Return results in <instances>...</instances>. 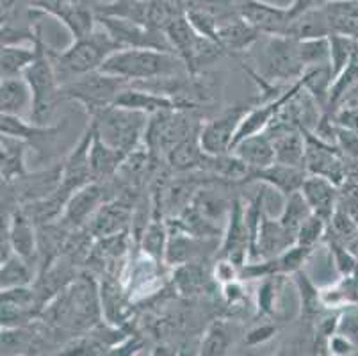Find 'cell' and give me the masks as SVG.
<instances>
[{
  "label": "cell",
  "instance_id": "9c48e42d",
  "mask_svg": "<svg viewBox=\"0 0 358 356\" xmlns=\"http://www.w3.org/2000/svg\"><path fill=\"white\" fill-rule=\"evenodd\" d=\"M96 15L122 16L155 31L166 32L169 24L185 9L177 8L168 0H109L95 4Z\"/></svg>",
  "mask_w": 358,
  "mask_h": 356
},
{
  "label": "cell",
  "instance_id": "d6a6232c",
  "mask_svg": "<svg viewBox=\"0 0 358 356\" xmlns=\"http://www.w3.org/2000/svg\"><path fill=\"white\" fill-rule=\"evenodd\" d=\"M40 34V32H38ZM38 38V36H36ZM38 55V45L31 43L29 47L18 45H2V57H0V75L8 77H24L25 70L32 64Z\"/></svg>",
  "mask_w": 358,
  "mask_h": 356
},
{
  "label": "cell",
  "instance_id": "f1b7e54d",
  "mask_svg": "<svg viewBox=\"0 0 358 356\" xmlns=\"http://www.w3.org/2000/svg\"><path fill=\"white\" fill-rule=\"evenodd\" d=\"M289 38L294 39H319L330 38L331 29L323 6H315L291 20L287 31Z\"/></svg>",
  "mask_w": 358,
  "mask_h": 356
},
{
  "label": "cell",
  "instance_id": "5b68a950",
  "mask_svg": "<svg viewBox=\"0 0 358 356\" xmlns=\"http://www.w3.org/2000/svg\"><path fill=\"white\" fill-rule=\"evenodd\" d=\"M166 36L173 52L184 61L191 75H198L203 68L214 64L221 55L227 54L217 41L198 32L185 13L178 15L169 24V27L166 29Z\"/></svg>",
  "mask_w": 358,
  "mask_h": 356
},
{
  "label": "cell",
  "instance_id": "d590c367",
  "mask_svg": "<svg viewBox=\"0 0 358 356\" xmlns=\"http://www.w3.org/2000/svg\"><path fill=\"white\" fill-rule=\"evenodd\" d=\"M312 214H314V212H312L310 205L305 200V196L301 194V191H296L287 196L284 211H282L278 220L280 223L284 225L285 230L296 239V235H298V230L301 228V225H303Z\"/></svg>",
  "mask_w": 358,
  "mask_h": 356
},
{
  "label": "cell",
  "instance_id": "7bdbcfd3",
  "mask_svg": "<svg viewBox=\"0 0 358 356\" xmlns=\"http://www.w3.org/2000/svg\"><path fill=\"white\" fill-rule=\"evenodd\" d=\"M327 234H328V221H324L323 218H319L317 214H312L298 230V235H296V244H301V246H307V248H315V244L321 243V241L327 237Z\"/></svg>",
  "mask_w": 358,
  "mask_h": 356
},
{
  "label": "cell",
  "instance_id": "ffe728a7",
  "mask_svg": "<svg viewBox=\"0 0 358 356\" xmlns=\"http://www.w3.org/2000/svg\"><path fill=\"white\" fill-rule=\"evenodd\" d=\"M64 122L57 125H41V123H27L22 116H13V114H2L0 116V132L6 136L18 137L22 141L29 143L32 150L38 153H43L48 150L55 137L63 130Z\"/></svg>",
  "mask_w": 358,
  "mask_h": 356
},
{
  "label": "cell",
  "instance_id": "7c38bea8",
  "mask_svg": "<svg viewBox=\"0 0 358 356\" xmlns=\"http://www.w3.org/2000/svg\"><path fill=\"white\" fill-rule=\"evenodd\" d=\"M303 130V129H301ZM305 134V169L310 175L324 176L338 187L346 182V155L341 152L337 145L323 141L310 130H303Z\"/></svg>",
  "mask_w": 358,
  "mask_h": 356
},
{
  "label": "cell",
  "instance_id": "836d02e7",
  "mask_svg": "<svg viewBox=\"0 0 358 356\" xmlns=\"http://www.w3.org/2000/svg\"><path fill=\"white\" fill-rule=\"evenodd\" d=\"M292 278H294V285L299 296V312H301V318H305L307 321L319 318L324 312V306L321 303V294H319L317 287L312 283V280L301 269L296 271L292 274Z\"/></svg>",
  "mask_w": 358,
  "mask_h": 356
},
{
  "label": "cell",
  "instance_id": "ba28073f",
  "mask_svg": "<svg viewBox=\"0 0 358 356\" xmlns=\"http://www.w3.org/2000/svg\"><path fill=\"white\" fill-rule=\"evenodd\" d=\"M200 129L201 123L194 116V111H164L150 116L143 143L154 155L166 159L175 146L200 132Z\"/></svg>",
  "mask_w": 358,
  "mask_h": 356
},
{
  "label": "cell",
  "instance_id": "1f68e13d",
  "mask_svg": "<svg viewBox=\"0 0 358 356\" xmlns=\"http://www.w3.org/2000/svg\"><path fill=\"white\" fill-rule=\"evenodd\" d=\"M321 294V303L324 310H341L348 308L358 303V273L350 276H341L335 283L327 285L324 289H319Z\"/></svg>",
  "mask_w": 358,
  "mask_h": 356
},
{
  "label": "cell",
  "instance_id": "681fc988",
  "mask_svg": "<svg viewBox=\"0 0 358 356\" xmlns=\"http://www.w3.org/2000/svg\"><path fill=\"white\" fill-rule=\"evenodd\" d=\"M315 6H319V0H294V2H292L287 9H289V15H291V20H292V18H296L298 15H301V13L315 8Z\"/></svg>",
  "mask_w": 358,
  "mask_h": 356
},
{
  "label": "cell",
  "instance_id": "277c9868",
  "mask_svg": "<svg viewBox=\"0 0 358 356\" xmlns=\"http://www.w3.org/2000/svg\"><path fill=\"white\" fill-rule=\"evenodd\" d=\"M148 122L150 114L118 106L107 107L91 118L96 136L109 146L125 153L134 152L139 145H143Z\"/></svg>",
  "mask_w": 358,
  "mask_h": 356
},
{
  "label": "cell",
  "instance_id": "f6af8a7d",
  "mask_svg": "<svg viewBox=\"0 0 358 356\" xmlns=\"http://www.w3.org/2000/svg\"><path fill=\"white\" fill-rule=\"evenodd\" d=\"M327 349L330 355L346 356V355H353L358 348L350 341V339L344 337V335H341V333H334V335L328 339Z\"/></svg>",
  "mask_w": 358,
  "mask_h": 356
},
{
  "label": "cell",
  "instance_id": "603a6c76",
  "mask_svg": "<svg viewBox=\"0 0 358 356\" xmlns=\"http://www.w3.org/2000/svg\"><path fill=\"white\" fill-rule=\"evenodd\" d=\"M307 175L308 173L305 168L289 166L284 164V162L275 161L273 164L266 166V168L252 171L250 178L264 182V184L269 185V187L275 189V191H278L280 194H284L287 198L292 192L301 191V185H303Z\"/></svg>",
  "mask_w": 358,
  "mask_h": 356
},
{
  "label": "cell",
  "instance_id": "74e56055",
  "mask_svg": "<svg viewBox=\"0 0 358 356\" xmlns=\"http://www.w3.org/2000/svg\"><path fill=\"white\" fill-rule=\"evenodd\" d=\"M232 346V333L229 325L223 321H214L203 333L200 346V355L205 356H220L227 355Z\"/></svg>",
  "mask_w": 358,
  "mask_h": 356
},
{
  "label": "cell",
  "instance_id": "ee69618b",
  "mask_svg": "<svg viewBox=\"0 0 358 356\" xmlns=\"http://www.w3.org/2000/svg\"><path fill=\"white\" fill-rule=\"evenodd\" d=\"M335 333H341L346 339H350L358 348V303L338 312L337 332Z\"/></svg>",
  "mask_w": 358,
  "mask_h": 356
},
{
  "label": "cell",
  "instance_id": "7a4b0ae2",
  "mask_svg": "<svg viewBox=\"0 0 358 356\" xmlns=\"http://www.w3.org/2000/svg\"><path fill=\"white\" fill-rule=\"evenodd\" d=\"M116 50H120L118 43L99 24L95 31L83 38L73 39L70 47H66L64 50L59 52L50 48V55L55 73L63 86L73 78L100 70L102 64L106 63V59L110 54H115Z\"/></svg>",
  "mask_w": 358,
  "mask_h": 356
},
{
  "label": "cell",
  "instance_id": "816d5d0a",
  "mask_svg": "<svg viewBox=\"0 0 358 356\" xmlns=\"http://www.w3.org/2000/svg\"><path fill=\"white\" fill-rule=\"evenodd\" d=\"M328 2H343V0H319V6L328 4Z\"/></svg>",
  "mask_w": 358,
  "mask_h": 356
},
{
  "label": "cell",
  "instance_id": "bcb514c9",
  "mask_svg": "<svg viewBox=\"0 0 358 356\" xmlns=\"http://www.w3.org/2000/svg\"><path fill=\"white\" fill-rule=\"evenodd\" d=\"M276 333V328L273 325H262V326H257V328L250 329L248 333H246V337H244V341H246V344L248 346H259V344H264V342H268L269 339H273V335Z\"/></svg>",
  "mask_w": 358,
  "mask_h": 356
},
{
  "label": "cell",
  "instance_id": "8d00e7d4",
  "mask_svg": "<svg viewBox=\"0 0 358 356\" xmlns=\"http://www.w3.org/2000/svg\"><path fill=\"white\" fill-rule=\"evenodd\" d=\"M173 283L182 296L193 298L205 289V271L196 260L175 267Z\"/></svg>",
  "mask_w": 358,
  "mask_h": 356
},
{
  "label": "cell",
  "instance_id": "7402d4cb",
  "mask_svg": "<svg viewBox=\"0 0 358 356\" xmlns=\"http://www.w3.org/2000/svg\"><path fill=\"white\" fill-rule=\"evenodd\" d=\"M301 194L305 196L312 212L330 223L331 215L338 207V185L319 175L308 173L301 185Z\"/></svg>",
  "mask_w": 358,
  "mask_h": 356
},
{
  "label": "cell",
  "instance_id": "f35d334b",
  "mask_svg": "<svg viewBox=\"0 0 358 356\" xmlns=\"http://www.w3.org/2000/svg\"><path fill=\"white\" fill-rule=\"evenodd\" d=\"M168 235L169 230L161 220H152L146 225L145 232H143V241H141V250L143 253L152 257V259L164 262V253H166V244H168Z\"/></svg>",
  "mask_w": 358,
  "mask_h": 356
},
{
  "label": "cell",
  "instance_id": "9a60e30c",
  "mask_svg": "<svg viewBox=\"0 0 358 356\" xmlns=\"http://www.w3.org/2000/svg\"><path fill=\"white\" fill-rule=\"evenodd\" d=\"M234 9L264 36H287L291 15L287 8L266 4L262 0H234Z\"/></svg>",
  "mask_w": 358,
  "mask_h": 356
},
{
  "label": "cell",
  "instance_id": "ac0fdd59",
  "mask_svg": "<svg viewBox=\"0 0 358 356\" xmlns=\"http://www.w3.org/2000/svg\"><path fill=\"white\" fill-rule=\"evenodd\" d=\"M2 232L8 235L9 244L16 255L27 262H36L40 257V237L36 234V221L24 207L16 208L9 220L2 223Z\"/></svg>",
  "mask_w": 358,
  "mask_h": 356
},
{
  "label": "cell",
  "instance_id": "8992f818",
  "mask_svg": "<svg viewBox=\"0 0 358 356\" xmlns=\"http://www.w3.org/2000/svg\"><path fill=\"white\" fill-rule=\"evenodd\" d=\"M130 83L115 75L103 73L102 70L77 77L61 86V100H71L86 109L90 118L96 116L107 107L115 106L116 98Z\"/></svg>",
  "mask_w": 358,
  "mask_h": 356
},
{
  "label": "cell",
  "instance_id": "2e32d148",
  "mask_svg": "<svg viewBox=\"0 0 358 356\" xmlns=\"http://www.w3.org/2000/svg\"><path fill=\"white\" fill-rule=\"evenodd\" d=\"M220 259H229L239 267L246 264L250 257V225L248 208H244L239 198L232 200L229 212V225L224 232L223 244L220 248Z\"/></svg>",
  "mask_w": 358,
  "mask_h": 356
},
{
  "label": "cell",
  "instance_id": "5bb4252c",
  "mask_svg": "<svg viewBox=\"0 0 358 356\" xmlns=\"http://www.w3.org/2000/svg\"><path fill=\"white\" fill-rule=\"evenodd\" d=\"M93 134H95V129H93V125L90 123L86 132L80 137V141L77 143V146H75V148L68 153L66 159L61 162V164H63V178H61L59 192L66 198V200L77 191V189L84 187V185L96 180L95 175H93V169H91L90 159Z\"/></svg>",
  "mask_w": 358,
  "mask_h": 356
},
{
  "label": "cell",
  "instance_id": "ab89813d",
  "mask_svg": "<svg viewBox=\"0 0 358 356\" xmlns=\"http://www.w3.org/2000/svg\"><path fill=\"white\" fill-rule=\"evenodd\" d=\"M284 285V274H273L262 278V283L257 290V308L264 315H275L278 308L280 294Z\"/></svg>",
  "mask_w": 358,
  "mask_h": 356
},
{
  "label": "cell",
  "instance_id": "f907efd6",
  "mask_svg": "<svg viewBox=\"0 0 358 356\" xmlns=\"http://www.w3.org/2000/svg\"><path fill=\"white\" fill-rule=\"evenodd\" d=\"M25 0H0V15H6V13H11L13 9H16L18 6L24 4Z\"/></svg>",
  "mask_w": 358,
  "mask_h": 356
},
{
  "label": "cell",
  "instance_id": "52a82bcc",
  "mask_svg": "<svg viewBox=\"0 0 358 356\" xmlns=\"http://www.w3.org/2000/svg\"><path fill=\"white\" fill-rule=\"evenodd\" d=\"M259 71L257 77L264 80H298L307 71L301 52H299V41L289 36H268L264 43L262 52L257 57Z\"/></svg>",
  "mask_w": 358,
  "mask_h": 356
},
{
  "label": "cell",
  "instance_id": "7dc6e473",
  "mask_svg": "<svg viewBox=\"0 0 358 356\" xmlns=\"http://www.w3.org/2000/svg\"><path fill=\"white\" fill-rule=\"evenodd\" d=\"M223 287V298L224 301H227V305H239V303L244 301V298H246V294H244V289H243V283H241V278L239 280H234V282H229L224 283Z\"/></svg>",
  "mask_w": 358,
  "mask_h": 356
},
{
  "label": "cell",
  "instance_id": "cb8c5ba5",
  "mask_svg": "<svg viewBox=\"0 0 358 356\" xmlns=\"http://www.w3.org/2000/svg\"><path fill=\"white\" fill-rule=\"evenodd\" d=\"M132 221V208L123 201H106L87 223L91 235L96 239L123 234Z\"/></svg>",
  "mask_w": 358,
  "mask_h": 356
},
{
  "label": "cell",
  "instance_id": "d6986e66",
  "mask_svg": "<svg viewBox=\"0 0 358 356\" xmlns=\"http://www.w3.org/2000/svg\"><path fill=\"white\" fill-rule=\"evenodd\" d=\"M107 201L106 187L102 182L95 180L84 187L77 189L73 194L68 198L63 211V221L70 228H80L91 221V218L96 214L100 207Z\"/></svg>",
  "mask_w": 358,
  "mask_h": 356
},
{
  "label": "cell",
  "instance_id": "60d3db41",
  "mask_svg": "<svg viewBox=\"0 0 358 356\" xmlns=\"http://www.w3.org/2000/svg\"><path fill=\"white\" fill-rule=\"evenodd\" d=\"M328 39H330V64L334 75L337 77L358 50V39L341 34H331Z\"/></svg>",
  "mask_w": 358,
  "mask_h": 356
},
{
  "label": "cell",
  "instance_id": "e0dca14e",
  "mask_svg": "<svg viewBox=\"0 0 358 356\" xmlns=\"http://www.w3.org/2000/svg\"><path fill=\"white\" fill-rule=\"evenodd\" d=\"M43 301L38 290L29 285L2 290V328H22L34 321Z\"/></svg>",
  "mask_w": 358,
  "mask_h": 356
},
{
  "label": "cell",
  "instance_id": "f546056e",
  "mask_svg": "<svg viewBox=\"0 0 358 356\" xmlns=\"http://www.w3.org/2000/svg\"><path fill=\"white\" fill-rule=\"evenodd\" d=\"M93 125V123H91ZM95 129V127H93ZM129 153L116 150L103 143L96 134H93V141H91L90 159H91V169L95 175L96 180H103L109 176H116L118 169L122 168L123 161L127 159Z\"/></svg>",
  "mask_w": 358,
  "mask_h": 356
},
{
  "label": "cell",
  "instance_id": "83f0119b",
  "mask_svg": "<svg viewBox=\"0 0 358 356\" xmlns=\"http://www.w3.org/2000/svg\"><path fill=\"white\" fill-rule=\"evenodd\" d=\"M0 109L2 114L24 116L32 111V91L24 77H8L0 83Z\"/></svg>",
  "mask_w": 358,
  "mask_h": 356
},
{
  "label": "cell",
  "instance_id": "8fae6325",
  "mask_svg": "<svg viewBox=\"0 0 358 356\" xmlns=\"http://www.w3.org/2000/svg\"><path fill=\"white\" fill-rule=\"evenodd\" d=\"M99 24L115 39L120 48H154V50L173 52L168 36L146 25L122 18V16L99 15Z\"/></svg>",
  "mask_w": 358,
  "mask_h": 356
},
{
  "label": "cell",
  "instance_id": "30bf717a",
  "mask_svg": "<svg viewBox=\"0 0 358 356\" xmlns=\"http://www.w3.org/2000/svg\"><path fill=\"white\" fill-rule=\"evenodd\" d=\"M29 4L43 15L59 20L73 39L87 36L99 27L96 8L90 0H29Z\"/></svg>",
  "mask_w": 358,
  "mask_h": 356
},
{
  "label": "cell",
  "instance_id": "4316f807",
  "mask_svg": "<svg viewBox=\"0 0 358 356\" xmlns=\"http://www.w3.org/2000/svg\"><path fill=\"white\" fill-rule=\"evenodd\" d=\"M209 153L201 148L200 143V132L193 134L187 137L185 141L180 145L175 146L171 152L166 157V162L173 171L185 173V171H194V169H207L210 162Z\"/></svg>",
  "mask_w": 358,
  "mask_h": 356
},
{
  "label": "cell",
  "instance_id": "e575fe53",
  "mask_svg": "<svg viewBox=\"0 0 358 356\" xmlns=\"http://www.w3.org/2000/svg\"><path fill=\"white\" fill-rule=\"evenodd\" d=\"M34 282L32 264L22 259L20 255L13 253L6 260H2L0 267V289H15V287L31 285Z\"/></svg>",
  "mask_w": 358,
  "mask_h": 356
},
{
  "label": "cell",
  "instance_id": "b9f144b4",
  "mask_svg": "<svg viewBox=\"0 0 358 356\" xmlns=\"http://www.w3.org/2000/svg\"><path fill=\"white\" fill-rule=\"evenodd\" d=\"M328 246H330L334 264L338 273H341V276H350V274L358 273V257L348 244H344L343 241L335 239V237L330 235Z\"/></svg>",
  "mask_w": 358,
  "mask_h": 356
},
{
  "label": "cell",
  "instance_id": "6da1fadb",
  "mask_svg": "<svg viewBox=\"0 0 358 356\" xmlns=\"http://www.w3.org/2000/svg\"><path fill=\"white\" fill-rule=\"evenodd\" d=\"M100 70L130 84L189 73L184 61L175 52L154 48H120L106 59Z\"/></svg>",
  "mask_w": 358,
  "mask_h": 356
},
{
  "label": "cell",
  "instance_id": "c3c4849f",
  "mask_svg": "<svg viewBox=\"0 0 358 356\" xmlns=\"http://www.w3.org/2000/svg\"><path fill=\"white\" fill-rule=\"evenodd\" d=\"M334 120L338 127L350 129L358 132V107H350V109H341L334 114Z\"/></svg>",
  "mask_w": 358,
  "mask_h": 356
},
{
  "label": "cell",
  "instance_id": "484cf974",
  "mask_svg": "<svg viewBox=\"0 0 358 356\" xmlns=\"http://www.w3.org/2000/svg\"><path fill=\"white\" fill-rule=\"evenodd\" d=\"M31 148L29 143L22 141L18 137L2 134L0 139V175L2 184H11L24 175H27L25 168V155Z\"/></svg>",
  "mask_w": 358,
  "mask_h": 356
},
{
  "label": "cell",
  "instance_id": "3957f363",
  "mask_svg": "<svg viewBox=\"0 0 358 356\" xmlns=\"http://www.w3.org/2000/svg\"><path fill=\"white\" fill-rule=\"evenodd\" d=\"M36 45H38V55L31 66L25 70L24 78L32 91L31 120L34 123L45 125L61 100V83L52 63L50 47L41 38V31L36 38Z\"/></svg>",
  "mask_w": 358,
  "mask_h": 356
},
{
  "label": "cell",
  "instance_id": "4fadbf2b",
  "mask_svg": "<svg viewBox=\"0 0 358 356\" xmlns=\"http://www.w3.org/2000/svg\"><path fill=\"white\" fill-rule=\"evenodd\" d=\"M250 111L248 106H237L223 111L220 116L213 118L210 122L201 123L200 143L201 148L209 155H227L232 152L236 136L243 123L244 116Z\"/></svg>",
  "mask_w": 358,
  "mask_h": 356
},
{
  "label": "cell",
  "instance_id": "4dcf8cb0",
  "mask_svg": "<svg viewBox=\"0 0 358 356\" xmlns=\"http://www.w3.org/2000/svg\"><path fill=\"white\" fill-rule=\"evenodd\" d=\"M198 255H200V248H198L196 235L185 232L178 225L175 227V232L169 230L168 244H166L164 253V264L177 267L182 266V264L193 262V260H196Z\"/></svg>",
  "mask_w": 358,
  "mask_h": 356
},
{
  "label": "cell",
  "instance_id": "44dd1931",
  "mask_svg": "<svg viewBox=\"0 0 358 356\" xmlns=\"http://www.w3.org/2000/svg\"><path fill=\"white\" fill-rule=\"evenodd\" d=\"M259 31L241 18L237 13L220 20L216 31V41L223 47L224 52L230 54H241V52L252 50L253 45L259 41Z\"/></svg>",
  "mask_w": 358,
  "mask_h": 356
},
{
  "label": "cell",
  "instance_id": "d4e9b609",
  "mask_svg": "<svg viewBox=\"0 0 358 356\" xmlns=\"http://www.w3.org/2000/svg\"><path fill=\"white\" fill-rule=\"evenodd\" d=\"M230 153H234V155L248 166L252 171L266 168V166L273 164V162L276 161L275 146H273L271 137H269V134L266 132V130H264V132L252 134V136L241 139L239 143L234 145L232 152Z\"/></svg>",
  "mask_w": 358,
  "mask_h": 356
}]
</instances>
